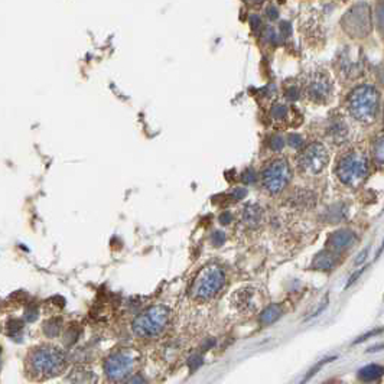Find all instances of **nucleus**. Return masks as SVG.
I'll list each match as a JSON object with an SVG mask.
<instances>
[{"mask_svg": "<svg viewBox=\"0 0 384 384\" xmlns=\"http://www.w3.org/2000/svg\"><path fill=\"white\" fill-rule=\"evenodd\" d=\"M96 383V376L93 371L86 370V368H77L72 371L70 376V384H94Z\"/></svg>", "mask_w": 384, "mask_h": 384, "instance_id": "2eb2a0df", "label": "nucleus"}, {"mask_svg": "<svg viewBox=\"0 0 384 384\" xmlns=\"http://www.w3.org/2000/svg\"><path fill=\"white\" fill-rule=\"evenodd\" d=\"M139 355L132 348H121L112 352L104 361L105 377L112 383H120L132 376L136 367Z\"/></svg>", "mask_w": 384, "mask_h": 384, "instance_id": "39448f33", "label": "nucleus"}, {"mask_svg": "<svg viewBox=\"0 0 384 384\" xmlns=\"http://www.w3.org/2000/svg\"><path fill=\"white\" fill-rule=\"evenodd\" d=\"M247 195V191L244 189V188H236L234 191H232V198L236 201H240L241 198H244Z\"/></svg>", "mask_w": 384, "mask_h": 384, "instance_id": "c9c22d12", "label": "nucleus"}, {"mask_svg": "<svg viewBox=\"0 0 384 384\" xmlns=\"http://www.w3.org/2000/svg\"><path fill=\"white\" fill-rule=\"evenodd\" d=\"M38 318V308L36 306H28L26 311H25V319L26 321H35Z\"/></svg>", "mask_w": 384, "mask_h": 384, "instance_id": "c85d7f7f", "label": "nucleus"}, {"mask_svg": "<svg viewBox=\"0 0 384 384\" xmlns=\"http://www.w3.org/2000/svg\"><path fill=\"white\" fill-rule=\"evenodd\" d=\"M331 135H332V139L335 140L336 143H343L345 139H347V129H345L344 124H334L331 127Z\"/></svg>", "mask_w": 384, "mask_h": 384, "instance_id": "4be33fe9", "label": "nucleus"}, {"mask_svg": "<svg viewBox=\"0 0 384 384\" xmlns=\"http://www.w3.org/2000/svg\"><path fill=\"white\" fill-rule=\"evenodd\" d=\"M220 221H221V224H230L231 223V214L230 212H223L220 216Z\"/></svg>", "mask_w": 384, "mask_h": 384, "instance_id": "ea45409f", "label": "nucleus"}, {"mask_svg": "<svg viewBox=\"0 0 384 384\" xmlns=\"http://www.w3.org/2000/svg\"><path fill=\"white\" fill-rule=\"evenodd\" d=\"M348 110L355 120L371 123L378 113V93L371 86L355 88L348 97Z\"/></svg>", "mask_w": 384, "mask_h": 384, "instance_id": "f03ea898", "label": "nucleus"}, {"mask_svg": "<svg viewBox=\"0 0 384 384\" xmlns=\"http://www.w3.org/2000/svg\"><path fill=\"white\" fill-rule=\"evenodd\" d=\"M381 331H383V329H381V328L376 329V331H371V332H368V334H366V335L360 336V338H358V339L355 341V344H358V343H361V341H366L368 336H374V335H377V334H380Z\"/></svg>", "mask_w": 384, "mask_h": 384, "instance_id": "4c0bfd02", "label": "nucleus"}, {"mask_svg": "<svg viewBox=\"0 0 384 384\" xmlns=\"http://www.w3.org/2000/svg\"><path fill=\"white\" fill-rule=\"evenodd\" d=\"M332 360H335V357H329V358H324V360H321L319 362H318V364L315 366V367H312V368H311V370H309V373H308V374L305 376L304 380H302V381H301V383H299V384H306V383H308V381H309V380H311V378H312V377L315 376V374H316L318 371H319L321 368L324 367V366H325L327 362H329V361H332Z\"/></svg>", "mask_w": 384, "mask_h": 384, "instance_id": "5701e85b", "label": "nucleus"}, {"mask_svg": "<svg viewBox=\"0 0 384 384\" xmlns=\"http://www.w3.org/2000/svg\"><path fill=\"white\" fill-rule=\"evenodd\" d=\"M280 33L283 35V36H289L290 33H292V25L289 24V22H280Z\"/></svg>", "mask_w": 384, "mask_h": 384, "instance_id": "f704fd0d", "label": "nucleus"}, {"mask_svg": "<svg viewBox=\"0 0 384 384\" xmlns=\"http://www.w3.org/2000/svg\"><path fill=\"white\" fill-rule=\"evenodd\" d=\"M80 336V329L75 328V325H72L71 328L67 331V335H65V344L67 345H72L77 343Z\"/></svg>", "mask_w": 384, "mask_h": 384, "instance_id": "b1692460", "label": "nucleus"}, {"mask_svg": "<svg viewBox=\"0 0 384 384\" xmlns=\"http://www.w3.org/2000/svg\"><path fill=\"white\" fill-rule=\"evenodd\" d=\"M243 181H244V184H254V182H256V172H254L253 169L244 170V174H243Z\"/></svg>", "mask_w": 384, "mask_h": 384, "instance_id": "c756f323", "label": "nucleus"}, {"mask_svg": "<svg viewBox=\"0 0 384 384\" xmlns=\"http://www.w3.org/2000/svg\"><path fill=\"white\" fill-rule=\"evenodd\" d=\"M225 285V274L217 264H208L194 279L191 295L200 301H208L214 297Z\"/></svg>", "mask_w": 384, "mask_h": 384, "instance_id": "20e7f679", "label": "nucleus"}, {"mask_svg": "<svg viewBox=\"0 0 384 384\" xmlns=\"http://www.w3.org/2000/svg\"><path fill=\"white\" fill-rule=\"evenodd\" d=\"M269 146H270V149L274 151V152H280L283 149V146H285V140H283V137L273 136L269 140Z\"/></svg>", "mask_w": 384, "mask_h": 384, "instance_id": "393cba45", "label": "nucleus"}, {"mask_svg": "<svg viewBox=\"0 0 384 384\" xmlns=\"http://www.w3.org/2000/svg\"><path fill=\"white\" fill-rule=\"evenodd\" d=\"M357 237L350 230H338L332 232L327 240V250H329L334 254H339L350 248L355 243Z\"/></svg>", "mask_w": 384, "mask_h": 384, "instance_id": "9b49d317", "label": "nucleus"}, {"mask_svg": "<svg viewBox=\"0 0 384 384\" xmlns=\"http://www.w3.org/2000/svg\"><path fill=\"white\" fill-rule=\"evenodd\" d=\"M211 240H212V244H214V246H217V247H220V246H221V244H223V243H224V240H225L224 232L216 231V232H214V234H212Z\"/></svg>", "mask_w": 384, "mask_h": 384, "instance_id": "7c9ffc66", "label": "nucleus"}, {"mask_svg": "<svg viewBox=\"0 0 384 384\" xmlns=\"http://www.w3.org/2000/svg\"><path fill=\"white\" fill-rule=\"evenodd\" d=\"M373 160L376 162L377 166L384 168V136L376 139L373 143Z\"/></svg>", "mask_w": 384, "mask_h": 384, "instance_id": "6ab92c4d", "label": "nucleus"}, {"mask_svg": "<svg viewBox=\"0 0 384 384\" xmlns=\"http://www.w3.org/2000/svg\"><path fill=\"white\" fill-rule=\"evenodd\" d=\"M248 2H257V3H260V2H263V0H248Z\"/></svg>", "mask_w": 384, "mask_h": 384, "instance_id": "37998d69", "label": "nucleus"}, {"mask_svg": "<svg viewBox=\"0 0 384 384\" xmlns=\"http://www.w3.org/2000/svg\"><path fill=\"white\" fill-rule=\"evenodd\" d=\"M254 290H240V293H239V296H237V305L241 306L243 309H246V311H251V309H254Z\"/></svg>", "mask_w": 384, "mask_h": 384, "instance_id": "f3484780", "label": "nucleus"}, {"mask_svg": "<svg viewBox=\"0 0 384 384\" xmlns=\"http://www.w3.org/2000/svg\"><path fill=\"white\" fill-rule=\"evenodd\" d=\"M377 20H378L381 31L384 32V3H380L377 6Z\"/></svg>", "mask_w": 384, "mask_h": 384, "instance_id": "2f4dec72", "label": "nucleus"}, {"mask_svg": "<svg viewBox=\"0 0 384 384\" xmlns=\"http://www.w3.org/2000/svg\"><path fill=\"white\" fill-rule=\"evenodd\" d=\"M188 366H189V370H191V371H195L197 368H200L201 366H202V357H201L200 354L192 355L191 358L188 360Z\"/></svg>", "mask_w": 384, "mask_h": 384, "instance_id": "bb28decb", "label": "nucleus"}, {"mask_svg": "<svg viewBox=\"0 0 384 384\" xmlns=\"http://www.w3.org/2000/svg\"><path fill=\"white\" fill-rule=\"evenodd\" d=\"M299 165L305 174L309 175H318L328 165V153L327 149L321 143L309 144L305 149L301 158H299Z\"/></svg>", "mask_w": 384, "mask_h": 384, "instance_id": "1a4fd4ad", "label": "nucleus"}, {"mask_svg": "<svg viewBox=\"0 0 384 384\" xmlns=\"http://www.w3.org/2000/svg\"><path fill=\"white\" fill-rule=\"evenodd\" d=\"M289 144L293 147V149H301L304 146V139L299 135H290L289 136Z\"/></svg>", "mask_w": 384, "mask_h": 384, "instance_id": "cd10ccee", "label": "nucleus"}, {"mask_svg": "<svg viewBox=\"0 0 384 384\" xmlns=\"http://www.w3.org/2000/svg\"><path fill=\"white\" fill-rule=\"evenodd\" d=\"M341 182L352 188L360 186L368 175V160L361 152H351L339 160L336 168Z\"/></svg>", "mask_w": 384, "mask_h": 384, "instance_id": "423d86ee", "label": "nucleus"}, {"mask_svg": "<svg viewBox=\"0 0 384 384\" xmlns=\"http://www.w3.org/2000/svg\"><path fill=\"white\" fill-rule=\"evenodd\" d=\"M267 16H269V19H278V16H279V13H278V10H276V8H273V6H270V8H267Z\"/></svg>", "mask_w": 384, "mask_h": 384, "instance_id": "a19ab883", "label": "nucleus"}, {"mask_svg": "<svg viewBox=\"0 0 384 384\" xmlns=\"http://www.w3.org/2000/svg\"><path fill=\"white\" fill-rule=\"evenodd\" d=\"M362 272H364V269H360V270H357V272L354 273V274H352L351 278H350V279H348V283H347V285H345V289H348V288H350V286H351L352 283H354V282H355V280H357V278H358V276H360V274H361V273H362Z\"/></svg>", "mask_w": 384, "mask_h": 384, "instance_id": "58836bf2", "label": "nucleus"}, {"mask_svg": "<svg viewBox=\"0 0 384 384\" xmlns=\"http://www.w3.org/2000/svg\"><path fill=\"white\" fill-rule=\"evenodd\" d=\"M288 98L289 100H292V101H295L299 98V91H297V88L292 87L288 90Z\"/></svg>", "mask_w": 384, "mask_h": 384, "instance_id": "e433bc0d", "label": "nucleus"}, {"mask_svg": "<svg viewBox=\"0 0 384 384\" xmlns=\"http://www.w3.org/2000/svg\"><path fill=\"white\" fill-rule=\"evenodd\" d=\"M335 254L331 253L329 250H325V251H321L315 256L312 266L316 270H331L335 266Z\"/></svg>", "mask_w": 384, "mask_h": 384, "instance_id": "ddd939ff", "label": "nucleus"}, {"mask_svg": "<svg viewBox=\"0 0 384 384\" xmlns=\"http://www.w3.org/2000/svg\"><path fill=\"white\" fill-rule=\"evenodd\" d=\"M170 319V311L163 305H155L137 315L132 328L133 332L140 338H153L162 334L168 327Z\"/></svg>", "mask_w": 384, "mask_h": 384, "instance_id": "7ed1b4c3", "label": "nucleus"}, {"mask_svg": "<svg viewBox=\"0 0 384 384\" xmlns=\"http://www.w3.org/2000/svg\"><path fill=\"white\" fill-rule=\"evenodd\" d=\"M308 96L312 101H316V103H325L327 100L331 96V91H332V84H331V80H329L328 75L322 74V72H318L315 74L312 78L308 82Z\"/></svg>", "mask_w": 384, "mask_h": 384, "instance_id": "9d476101", "label": "nucleus"}, {"mask_svg": "<svg viewBox=\"0 0 384 384\" xmlns=\"http://www.w3.org/2000/svg\"><path fill=\"white\" fill-rule=\"evenodd\" d=\"M345 216H347V208H345L343 204H338V205H332V207L328 209V212H327V220L334 224V223H338V221L344 220Z\"/></svg>", "mask_w": 384, "mask_h": 384, "instance_id": "aec40b11", "label": "nucleus"}, {"mask_svg": "<svg viewBox=\"0 0 384 384\" xmlns=\"http://www.w3.org/2000/svg\"><path fill=\"white\" fill-rule=\"evenodd\" d=\"M22 331H24V321L22 319L12 318V319L6 324V332H8V335L12 336V338H16V336L20 335Z\"/></svg>", "mask_w": 384, "mask_h": 384, "instance_id": "412c9836", "label": "nucleus"}, {"mask_svg": "<svg viewBox=\"0 0 384 384\" xmlns=\"http://www.w3.org/2000/svg\"><path fill=\"white\" fill-rule=\"evenodd\" d=\"M288 114V107L285 104H276L273 105L272 109V116L276 119H285Z\"/></svg>", "mask_w": 384, "mask_h": 384, "instance_id": "a878e982", "label": "nucleus"}, {"mask_svg": "<svg viewBox=\"0 0 384 384\" xmlns=\"http://www.w3.org/2000/svg\"><path fill=\"white\" fill-rule=\"evenodd\" d=\"M367 251H368L367 248H364V250L361 251L360 254H358V259L355 260V264H360L361 262H364V260H366V256H367Z\"/></svg>", "mask_w": 384, "mask_h": 384, "instance_id": "79ce46f5", "label": "nucleus"}, {"mask_svg": "<svg viewBox=\"0 0 384 384\" xmlns=\"http://www.w3.org/2000/svg\"><path fill=\"white\" fill-rule=\"evenodd\" d=\"M262 220H263V211L259 205H248L243 211V221L250 228H256L257 225H260Z\"/></svg>", "mask_w": 384, "mask_h": 384, "instance_id": "f8f14e48", "label": "nucleus"}, {"mask_svg": "<svg viewBox=\"0 0 384 384\" xmlns=\"http://www.w3.org/2000/svg\"><path fill=\"white\" fill-rule=\"evenodd\" d=\"M289 179H290V168L285 159H274L269 166L264 168L262 174L263 186L272 194L282 191L289 184Z\"/></svg>", "mask_w": 384, "mask_h": 384, "instance_id": "6e6552de", "label": "nucleus"}, {"mask_svg": "<svg viewBox=\"0 0 384 384\" xmlns=\"http://www.w3.org/2000/svg\"><path fill=\"white\" fill-rule=\"evenodd\" d=\"M126 384H147V381H146V378L142 374H135V376H132L129 378Z\"/></svg>", "mask_w": 384, "mask_h": 384, "instance_id": "72a5a7b5", "label": "nucleus"}, {"mask_svg": "<svg viewBox=\"0 0 384 384\" xmlns=\"http://www.w3.org/2000/svg\"><path fill=\"white\" fill-rule=\"evenodd\" d=\"M64 351L55 345H42L28 357V371L35 378H51L65 368Z\"/></svg>", "mask_w": 384, "mask_h": 384, "instance_id": "f257e3e1", "label": "nucleus"}, {"mask_svg": "<svg viewBox=\"0 0 384 384\" xmlns=\"http://www.w3.org/2000/svg\"><path fill=\"white\" fill-rule=\"evenodd\" d=\"M280 316H282V308H280L279 305L273 304L270 306H267L263 312L260 313L259 322L262 325H264V327H267V325H272L273 322H276Z\"/></svg>", "mask_w": 384, "mask_h": 384, "instance_id": "4468645a", "label": "nucleus"}, {"mask_svg": "<svg viewBox=\"0 0 384 384\" xmlns=\"http://www.w3.org/2000/svg\"><path fill=\"white\" fill-rule=\"evenodd\" d=\"M384 374V367L381 366H377V364H370V366H366L364 368H361L358 371V377L362 381H376L377 378Z\"/></svg>", "mask_w": 384, "mask_h": 384, "instance_id": "dca6fc26", "label": "nucleus"}, {"mask_svg": "<svg viewBox=\"0 0 384 384\" xmlns=\"http://www.w3.org/2000/svg\"><path fill=\"white\" fill-rule=\"evenodd\" d=\"M344 31L352 38H366L373 29L371 10L366 3H357L350 8L341 19Z\"/></svg>", "mask_w": 384, "mask_h": 384, "instance_id": "0eeeda50", "label": "nucleus"}, {"mask_svg": "<svg viewBox=\"0 0 384 384\" xmlns=\"http://www.w3.org/2000/svg\"><path fill=\"white\" fill-rule=\"evenodd\" d=\"M250 26H251V29L257 32V29H260L262 28V19L257 16V15H251L250 16Z\"/></svg>", "mask_w": 384, "mask_h": 384, "instance_id": "473e14b6", "label": "nucleus"}, {"mask_svg": "<svg viewBox=\"0 0 384 384\" xmlns=\"http://www.w3.org/2000/svg\"><path fill=\"white\" fill-rule=\"evenodd\" d=\"M61 329H62V321H61V318H51V319H48L44 324V332L49 338H55L56 335H59Z\"/></svg>", "mask_w": 384, "mask_h": 384, "instance_id": "a211bd4d", "label": "nucleus"}]
</instances>
